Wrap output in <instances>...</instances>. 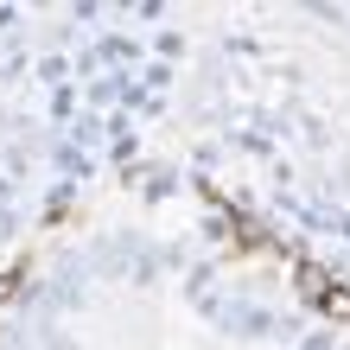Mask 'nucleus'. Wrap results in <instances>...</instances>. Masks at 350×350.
<instances>
[{
	"instance_id": "1",
	"label": "nucleus",
	"mask_w": 350,
	"mask_h": 350,
	"mask_svg": "<svg viewBox=\"0 0 350 350\" xmlns=\"http://www.w3.org/2000/svg\"><path fill=\"white\" fill-rule=\"evenodd\" d=\"M306 293L319 299V312H325V319H344V325H350V286H332V280L306 274Z\"/></svg>"
}]
</instances>
